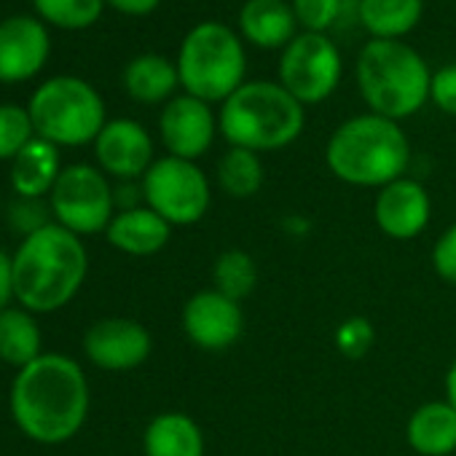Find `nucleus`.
Instances as JSON below:
<instances>
[{"label": "nucleus", "mask_w": 456, "mask_h": 456, "mask_svg": "<svg viewBox=\"0 0 456 456\" xmlns=\"http://www.w3.org/2000/svg\"><path fill=\"white\" fill-rule=\"evenodd\" d=\"M373 217L384 237L408 242V240H416L429 225L432 199L419 180L400 177L376 193Z\"/></svg>", "instance_id": "14"}, {"label": "nucleus", "mask_w": 456, "mask_h": 456, "mask_svg": "<svg viewBox=\"0 0 456 456\" xmlns=\"http://www.w3.org/2000/svg\"><path fill=\"white\" fill-rule=\"evenodd\" d=\"M41 354V328L33 312L22 306L0 312V360L14 368H25Z\"/></svg>", "instance_id": "24"}, {"label": "nucleus", "mask_w": 456, "mask_h": 456, "mask_svg": "<svg viewBox=\"0 0 456 456\" xmlns=\"http://www.w3.org/2000/svg\"><path fill=\"white\" fill-rule=\"evenodd\" d=\"M266 172L261 153L245 148H228L217 161V185L232 199H253L264 188Z\"/></svg>", "instance_id": "25"}, {"label": "nucleus", "mask_w": 456, "mask_h": 456, "mask_svg": "<svg viewBox=\"0 0 456 456\" xmlns=\"http://www.w3.org/2000/svg\"><path fill=\"white\" fill-rule=\"evenodd\" d=\"M62 169L60 148L44 137H36L12 161V188L20 199H44L52 193Z\"/></svg>", "instance_id": "21"}, {"label": "nucleus", "mask_w": 456, "mask_h": 456, "mask_svg": "<svg viewBox=\"0 0 456 456\" xmlns=\"http://www.w3.org/2000/svg\"><path fill=\"white\" fill-rule=\"evenodd\" d=\"M429 100L445 116H456V65H445L432 73Z\"/></svg>", "instance_id": "33"}, {"label": "nucleus", "mask_w": 456, "mask_h": 456, "mask_svg": "<svg viewBox=\"0 0 456 456\" xmlns=\"http://www.w3.org/2000/svg\"><path fill=\"white\" fill-rule=\"evenodd\" d=\"M14 264V301L33 314H52L68 306L89 272V256L81 242L60 223L22 240L12 258Z\"/></svg>", "instance_id": "2"}, {"label": "nucleus", "mask_w": 456, "mask_h": 456, "mask_svg": "<svg viewBox=\"0 0 456 456\" xmlns=\"http://www.w3.org/2000/svg\"><path fill=\"white\" fill-rule=\"evenodd\" d=\"M49 207L54 223H60L76 237L100 234L116 215L113 185L108 183V175L102 169L92 164H70L57 177L49 193Z\"/></svg>", "instance_id": "9"}, {"label": "nucleus", "mask_w": 456, "mask_h": 456, "mask_svg": "<svg viewBox=\"0 0 456 456\" xmlns=\"http://www.w3.org/2000/svg\"><path fill=\"white\" fill-rule=\"evenodd\" d=\"M14 301V264L12 256L0 250V312H6Z\"/></svg>", "instance_id": "34"}, {"label": "nucleus", "mask_w": 456, "mask_h": 456, "mask_svg": "<svg viewBox=\"0 0 456 456\" xmlns=\"http://www.w3.org/2000/svg\"><path fill=\"white\" fill-rule=\"evenodd\" d=\"M424 14V0H357V22L379 41H400Z\"/></svg>", "instance_id": "23"}, {"label": "nucleus", "mask_w": 456, "mask_h": 456, "mask_svg": "<svg viewBox=\"0 0 456 456\" xmlns=\"http://www.w3.org/2000/svg\"><path fill=\"white\" fill-rule=\"evenodd\" d=\"M432 269L443 282L456 285V223H451L437 237L432 248Z\"/></svg>", "instance_id": "32"}, {"label": "nucleus", "mask_w": 456, "mask_h": 456, "mask_svg": "<svg viewBox=\"0 0 456 456\" xmlns=\"http://www.w3.org/2000/svg\"><path fill=\"white\" fill-rule=\"evenodd\" d=\"M240 33L258 49H285L298 36V20L285 0H248L240 12Z\"/></svg>", "instance_id": "18"}, {"label": "nucleus", "mask_w": 456, "mask_h": 456, "mask_svg": "<svg viewBox=\"0 0 456 456\" xmlns=\"http://www.w3.org/2000/svg\"><path fill=\"white\" fill-rule=\"evenodd\" d=\"M212 285L217 293L245 301L258 285V264L245 250H225L212 264Z\"/></svg>", "instance_id": "26"}, {"label": "nucleus", "mask_w": 456, "mask_h": 456, "mask_svg": "<svg viewBox=\"0 0 456 456\" xmlns=\"http://www.w3.org/2000/svg\"><path fill=\"white\" fill-rule=\"evenodd\" d=\"M145 456H204V432L193 416L183 411H164L153 416L142 432Z\"/></svg>", "instance_id": "20"}, {"label": "nucleus", "mask_w": 456, "mask_h": 456, "mask_svg": "<svg viewBox=\"0 0 456 456\" xmlns=\"http://www.w3.org/2000/svg\"><path fill=\"white\" fill-rule=\"evenodd\" d=\"M290 6L304 33H325L341 20L344 0H293Z\"/></svg>", "instance_id": "29"}, {"label": "nucleus", "mask_w": 456, "mask_h": 456, "mask_svg": "<svg viewBox=\"0 0 456 456\" xmlns=\"http://www.w3.org/2000/svg\"><path fill=\"white\" fill-rule=\"evenodd\" d=\"M113 199H116V212L118 209H134L140 207L142 199V185H134L132 180H121L118 188H113Z\"/></svg>", "instance_id": "35"}, {"label": "nucleus", "mask_w": 456, "mask_h": 456, "mask_svg": "<svg viewBox=\"0 0 456 456\" xmlns=\"http://www.w3.org/2000/svg\"><path fill=\"white\" fill-rule=\"evenodd\" d=\"M33 6L41 20L62 30H84L102 17L105 0H33Z\"/></svg>", "instance_id": "27"}, {"label": "nucleus", "mask_w": 456, "mask_h": 456, "mask_svg": "<svg viewBox=\"0 0 456 456\" xmlns=\"http://www.w3.org/2000/svg\"><path fill=\"white\" fill-rule=\"evenodd\" d=\"M280 84L306 108L325 102L341 84L344 60L325 33H298L280 57Z\"/></svg>", "instance_id": "10"}, {"label": "nucleus", "mask_w": 456, "mask_h": 456, "mask_svg": "<svg viewBox=\"0 0 456 456\" xmlns=\"http://www.w3.org/2000/svg\"><path fill=\"white\" fill-rule=\"evenodd\" d=\"M443 387H445V400L456 408V360L448 365V370H445V381H443Z\"/></svg>", "instance_id": "37"}, {"label": "nucleus", "mask_w": 456, "mask_h": 456, "mask_svg": "<svg viewBox=\"0 0 456 456\" xmlns=\"http://www.w3.org/2000/svg\"><path fill=\"white\" fill-rule=\"evenodd\" d=\"M325 164L346 185L384 188L405 177L411 164V142L392 118L362 113L344 121L325 145Z\"/></svg>", "instance_id": "3"}, {"label": "nucleus", "mask_w": 456, "mask_h": 456, "mask_svg": "<svg viewBox=\"0 0 456 456\" xmlns=\"http://www.w3.org/2000/svg\"><path fill=\"white\" fill-rule=\"evenodd\" d=\"M89 381L84 368L57 352L20 368L12 384V416L25 437L60 445L76 437L89 416Z\"/></svg>", "instance_id": "1"}, {"label": "nucleus", "mask_w": 456, "mask_h": 456, "mask_svg": "<svg viewBox=\"0 0 456 456\" xmlns=\"http://www.w3.org/2000/svg\"><path fill=\"white\" fill-rule=\"evenodd\" d=\"M116 12L126 14V17H148L159 9L161 0H105Z\"/></svg>", "instance_id": "36"}, {"label": "nucleus", "mask_w": 456, "mask_h": 456, "mask_svg": "<svg viewBox=\"0 0 456 456\" xmlns=\"http://www.w3.org/2000/svg\"><path fill=\"white\" fill-rule=\"evenodd\" d=\"M405 440L419 456H451L456 451V408L448 400L421 403L405 424Z\"/></svg>", "instance_id": "19"}, {"label": "nucleus", "mask_w": 456, "mask_h": 456, "mask_svg": "<svg viewBox=\"0 0 456 456\" xmlns=\"http://www.w3.org/2000/svg\"><path fill=\"white\" fill-rule=\"evenodd\" d=\"M105 237L118 253L148 258V256L161 253L169 245L172 225L159 212L140 204L134 209H118L110 225L105 228Z\"/></svg>", "instance_id": "17"}, {"label": "nucleus", "mask_w": 456, "mask_h": 456, "mask_svg": "<svg viewBox=\"0 0 456 456\" xmlns=\"http://www.w3.org/2000/svg\"><path fill=\"white\" fill-rule=\"evenodd\" d=\"M357 89L370 113L403 121L429 102L432 73L424 57L403 41L370 38L357 57Z\"/></svg>", "instance_id": "5"}, {"label": "nucleus", "mask_w": 456, "mask_h": 456, "mask_svg": "<svg viewBox=\"0 0 456 456\" xmlns=\"http://www.w3.org/2000/svg\"><path fill=\"white\" fill-rule=\"evenodd\" d=\"M36 137L38 134L28 108L0 105V161H14Z\"/></svg>", "instance_id": "28"}, {"label": "nucleus", "mask_w": 456, "mask_h": 456, "mask_svg": "<svg viewBox=\"0 0 456 456\" xmlns=\"http://www.w3.org/2000/svg\"><path fill=\"white\" fill-rule=\"evenodd\" d=\"M373 338H376L373 325L365 317H349L336 330V346H338V352L344 357H352V360L365 357L370 352V346H373Z\"/></svg>", "instance_id": "30"}, {"label": "nucleus", "mask_w": 456, "mask_h": 456, "mask_svg": "<svg viewBox=\"0 0 456 456\" xmlns=\"http://www.w3.org/2000/svg\"><path fill=\"white\" fill-rule=\"evenodd\" d=\"M84 352L92 365L108 373H126L140 368L151 352L153 338L145 325L129 317H108L94 322L84 336Z\"/></svg>", "instance_id": "12"}, {"label": "nucleus", "mask_w": 456, "mask_h": 456, "mask_svg": "<svg viewBox=\"0 0 456 456\" xmlns=\"http://www.w3.org/2000/svg\"><path fill=\"white\" fill-rule=\"evenodd\" d=\"M177 76L185 94L204 102H225L248 73L242 38L223 22H201L188 30L177 52Z\"/></svg>", "instance_id": "6"}, {"label": "nucleus", "mask_w": 456, "mask_h": 456, "mask_svg": "<svg viewBox=\"0 0 456 456\" xmlns=\"http://www.w3.org/2000/svg\"><path fill=\"white\" fill-rule=\"evenodd\" d=\"M183 333L201 352L232 349L245 333L242 304L215 288L199 290L183 306Z\"/></svg>", "instance_id": "11"}, {"label": "nucleus", "mask_w": 456, "mask_h": 456, "mask_svg": "<svg viewBox=\"0 0 456 456\" xmlns=\"http://www.w3.org/2000/svg\"><path fill=\"white\" fill-rule=\"evenodd\" d=\"M28 110L36 134L54 142L57 148L94 142L108 124L100 92L76 76H57L41 84L30 97Z\"/></svg>", "instance_id": "7"}, {"label": "nucleus", "mask_w": 456, "mask_h": 456, "mask_svg": "<svg viewBox=\"0 0 456 456\" xmlns=\"http://www.w3.org/2000/svg\"><path fill=\"white\" fill-rule=\"evenodd\" d=\"M52 41L41 20L9 17L0 22V84H22L38 76L49 60Z\"/></svg>", "instance_id": "15"}, {"label": "nucleus", "mask_w": 456, "mask_h": 456, "mask_svg": "<svg viewBox=\"0 0 456 456\" xmlns=\"http://www.w3.org/2000/svg\"><path fill=\"white\" fill-rule=\"evenodd\" d=\"M180 86L177 65L161 54H140L124 70V89L142 105L169 102Z\"/></svg>", "instance_id": "22"}, {"label": "nucleus", "mask_w": 456, "mask_h": 456, "mask_svg": "<svg viewBox=\"0 0 456 456\" xmlns=\"http://www.w3.org/2000/svg\"><path fill=\"white\" fill-rule=\"evenodd\" d=\"M304 126L306 108L280 81H245L217 113V129L228 148L253 153L293 145Z\"/></svg>", "instance_id": "4"}, {"label": "nucleus", "mask_w": 456, "mask_h": 456, "mask_svg": "<svg viewBox=\"0 0 456 456\" xmlns=\"http://www.w3.org/2000/svg\"><path fill=\"white\" fill-rule=\"evenodd\" d=\"M217 116L209 102L191 94L172 97L159 116V134L169 156L196 161L201 159L217 134Z\"/></svg>", "instance_id": "13"}, {"label": "nucleus", "mask_w": 456, "mask_h": 456, "mask_svg": "<svg viewBox=\"0 0 456 456\" xmlns=\"http://www.w3.org/2000/svg\"><path fill=\"white\" fill-rule=\"evenodd\" d=\"M52 217V207L44 201V199H17L12 207H9V223L12 228H17V232H22L25 237L41 232V228H46Z\"/></svg>", "instance_id": "31"}, {"label": "nucleus", "mask_w": 456, "mask_h": 456, "mask_svg": "<svg viewBox=\"0 0 456 456\" xmlns=\"http://www.w3.org/2000/svg\"><path fill=\"white\" fill-rule=\"evenodd\" d=\"M94 156L100 169L118 180H142V175L156 161L148 129L132 118L108 121L94 140Z\"/></svg>", "instance_id": "16"}, {"label": "nucleus", "mask_w": 456, "mask_h": 456, "mask_svg": "<svg viewBox=\"0 0 456 456\" xmlns=\"http://www.w3.org/2000/svg\"><path fill=\"white\" fill-rule=\"evenodd\" d=\"M145 207L159 212L172 228L199 223L212 204V185L196 161L164 156L142 175Z\"/></svg>", "instance_id": "8"}]
</instances>
